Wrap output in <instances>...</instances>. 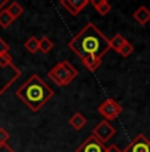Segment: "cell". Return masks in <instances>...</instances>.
<instances>
[{
  "label": "cell",
  "instance_id": "cell-7",
  "mask_svg": "<svg viewBox=\"0 0 150 152\" xmlns=\"http://www.w3.org/2000/svg\"><path fill=\"white\" fill-rule=\"evenodd\" d=\"M123 152H150V140L143 134H138Z\"/></svg>",
  "mask_w": 150,
  "mask_h": 152
},
{
  "label": "cell",
  "instance_id": "cell-22",
  "mask_svg": "<svg viewBox=\"0 0 150 152\" xmlns=\"http://www.w3.org/2000/svg\"><path fill=\"white\" fill-rule=\"evenodd\" d=\"M0 152H15V150L8 143H5V144H0Z\"/></svg>",
  "mask_w": 150,
  "mask_h": 152
},
{
  "label": "cell",
  "instance_id": "cell-15",
  "mask_svg": "<svg viewBox=\"0 0 150 152\" xmlns=\"http://www.w3.org/2000/svg\"><path fill=\"white\" fill-rule=\"evenodd\" d=\"M53 49V41H52L49 37H43L39 40V50L41 53L47 54Z\"/></svg>",
  "mask_w": 150,
  "mask_h": 152
},
{
  "label": "cell",
  "instance_id": "cell-6",
  "mask_svg": "<svg viewBox=\"0 0 150 152\" xmlns=\"http://www.w3.org/2000/svg\"><path fill=\"white\" fill-rule=\"evenodd\" d=\"M92 135L95 136L97 140H100L101 143L105 144L108 140H110L114 135H116V128L110 124V122L101 121L95 128H93Z\"/></svg>",
  "mask_w": 150,
  "mask_h": 152
},
{
  "label": "cell",
  "instance_id": "cell-19",
  "mask_svg": "<svg viewBox=\"0 0 150 152\" xmlns=\"http://www.w3.org/2000/svg\"><path fill=\"white\" fill-rule=\"evenodd\" d=\"M133 52H134V46L132 45V44L129 42V41H126V42L121 46V48L118 49V52H117V53L121 56V57H129V56L133 53Z\"/></svg>",
  "mask_w": 150,
  "mask_h": 152
},
{
  "label": "cell",
  "instance_id": "cell-23",
  "mask_svg": "<svg viewBox=\"0 0 150 152\" xmlns=\"http://www.w3.org/2000/svg\"><path fill=\"white\" fill-rule=\"evenodd\" d=\"M105 152H123V151L120 150L116 144H110L109 147H106V151H105Z\"/></svg>",
  "mask_w": 150,
  "mask_h": 152
},
{
  "label": "cell",
  "instance_id": "cell-4",
  "mask_svg": "<svg viewBox=\"0 0 150 152\" xmlns=\"http://www.w3.org/2000/svg\"><path fill=\"white\" fill-rule=\"evenodd\" d=\"M20 75H21V70L16 65L8 66V68L0 65V97L19 80Z\"/></svg>",
  "mask_w": 150,
  "mask_h": 152
},
{
  "label": "cell",
  "instance_id": "cell-13",
  "mask_svg": "<svg viewBox=\"0 0 150 152\" xmlns=\"http://www.w3.org/2000/svg\"><path fill=\"white\" fill-rule=\"evenodd\" d=\"M7 11L10 12L11 16L13 17V20H16L17 17L23 15V12H24V8H23L17 1H12V3H10V4H8Z\"/></svg>",
  "mask_w": 150,
  "mask_h": 152
},
{
  "label": "cell",
  "instance_id": "cell-18",
  "mask_svg": "<svg viewBox=\"0 0 150 152\" xmlns=\"http://www.w3.org/2000/svg\"><path fill=\"white\" fill-rule=\"evenodd\" d=\"M101 64H102V60H97V58H86V60L82 61V65L89 72H96L101 66Z\"/></svg>",
  "mask_w": 150,
  "mask_h": 152
},
{
  "label": "cell",
  "instance_id": "cell-21",
  "mask_svg": "<svg viewBox=\"0 0 150 152\" xmlns=\"http://www.w3.org/2000/svg\"><path fill=\"white\" fill-rule=\"evenodd\" d=\"M10 52V45L4 41V40L0 37V54H4Z\"/></svg>",
  "mask_w": 150,
  "mask_h": 152
},
{
  "label": "cell",
  "instance_id": "cell-11",
  "mask_svg": "<svg viewBox=\"0 0 150 152\" xmlns=\"http://www.w3.org/2000/svg\"><path fill=\"white\" fill-rule=\"evenodd\" d=\"M86 116H84V114L81 113H76L73 114L72 116L69 118V124L75 128L76 131H80L85 124H86Z\"/></svg>",
  "mask_w": 150,
  "mask_h": 152
},
{
  "label": "cell",
  "instance_id": "cell-5",
  "mask_svg": "<svg viewBox=\"0 0 150 152\" xmlns=\"http://www.w3.org/2000/svg\"><path fill=\"white\" fill-rule=\"evenodd\" d=\"M98 113L104 116V121L112 122L121 115L122 106L118 103V102L114 101V99L108 98L98 106Z\"/></svg>",
  "mask_w": 150,
  "mask_h": 152
},
{
  "label": "cell",
  "instance_id": "cell-16",
  "mask_svg": "<svg viewBox=\"0 0 150 152\" xmlns=\"http://www.w3.org/2000/svg\"><path fill=\"white\" fill-rule=\"evenodd\" d=\"M15 21L13 17L10 15V12L7 11V8L0 11V27L1 28H8L11 24Z\"/></svg>",
  "mask_w": 150,
  "mask_h": 152
},
{
  "label": "cell",
  "instance_id": "cell-20",
  "mask_svg": "<svg viewBox=\"0 0 150 152\" xmlns=\"http://www.w3.org/2000/svg\"><path fill=\"white\" fill-rule=\"evenodd\" d=\"M10 138H11L10 132H8L5 128L0 127V144H5V143L10 140Z\"/></svg>",
  "mask_w": 150,
  "mask_h": 152
},
{
  "label": "cell",
  "instance_id": "cell-3",
  "mask_svg": "<svg viewBox=\"0 0 150 152\" xmlns=\"http://www.w3.org/2000/svg\"><path fill=\"white\" fill-rule=\"evenodd\" d=\"M78 70L69 61H60L48 72V77L58 87L67 86L77 77Z\"/></svg>",
  "mask_w": 150,
  "mask_h": 152
},
{
  "label": "cell",
  "instance_id": "cell-17",
  "mask_svg": "<svg viewBox=\"0 0 150 152\" xmlns=\"http://www.w3.org/2000/svg\"><path fill=\"white\" fill-rule=\"evenodd\" d=\"M24 48L27 49L31 54H35L36 52H39V39H36L35 36L29 37L27 41L24 42Z\"/></svg>",
  "mask_w": 150,
  "mask_h": 152
},
{
  "label": "cell",
  "instance_id": "cell-24",
  "mask_svg": "<svg viewBox=\"0 0 150 152\" xmlns=\"http://www.w3.org/2000/svg\"><path fill=\"white\" fill-rule=\"evenodd\" d=\"M8 4H10V1H8V0H0V11L4 10V7H5V5H8Z\"/></svg>",
  "mask_w": 150,
  "mask_h": 152
},
{
  "label": "cell",
  "instance_id": "cell-1",
  "mask_svg": "<svg viewBox=\"0 0 150 152\" xmlns=\"http://www.w3.org/2000/svg\"><path fill=\"white\" fill-rule=\"evenodd\" d=\"M68 46L81 58V61L86 58L102 60V57L110 50L109 39L93 23H88L77 36L70 40Z\"/></svg>",
  "mask_w": 150,
  "mask_h": 152
},
{
  "label": "cell",
  "instance_id": "cell-12",
  "mask_svg": "<svg viewBox=\"0 0 150 152\" xmlns=\"http://www.w3.org/2000/svg\"><path fill=\"white\" fill-rule=\"evenodd\" d=\"M92 5L95 7V10L98 12L101 16H105V15H108L110 12V10H112V5H110V3H108L106 0H92Z\"/></svg>",
  "mask_w": 150,
  "mask_h": 152
},
{
  "label": "cell",
  "instance_id": "cell-14",
  "mask_svg": "<svg viewBox=\"0 0 150 152\" xmlns=\"http://www.w3.org/2000/svg\"><path fill=\"white\" fill-rule=\"evenodd\" d=\"M128 40L122 36V34H114L112 39H109V45H110V49H114L116 52H118V49L125 44Z\"/></svg>",
  "mask_w": 150,
  "mask_h": 152
},
{
  "label": "cell",
  "instance_id": "cell-10",
  "mask_svg": "<svg viewBox=\"0 0 150 152\" xmlns=\"http://www.w3.org/2000/svg\"><path fill=\"white\" fill-rule=\"evenodd\" d=\"M133 19L140 25H146L150 21V10L145 5H141L133 12Z\"/></svg>",
  "mask_w": 150,
  "mask_h": 152
},
{
  "label": "cell",
  "instance_id": "cell-2",
  "mask_svg": "<svg viewBox=\"0 0 150 152\" xmlns=\"http://www.w3.org/2000/svg\"><path fill=\"white\" fill-rule=\"evenodd\" d=\"M16 95L31 111L37 113L44 104L53 97V90L48 86L37 74H32L19 89Z\"/></svg>",
  "mask_w": 150,
  "mask_h": 152
},
{
  "label": "cell",
  "instance_id": "cell-8",
  "mask_svg": "<svg viewBox=\"0 0 150 152\" xmlns=\"http://www.w3.org/2000/svg\"><path fill=\"white\" fill-rule=\"evenodd\" d=\"M106 151V145L97 140L93 135L88 136L84 140V143L77 148L76 152H105Z\"/></svg>",
  "mask_w": 150,
  "mask_h": 152
},
{
  "label": "cell",
  "instance_id": "cell-9",
  "mask_svg": "<svg viewBox=\"0 0 150 152\" xmlns=\"http://www.w3.org/2000/svg\"><path fill=\"white\" fill-rule=\"evenodd\" d=\"M60 4L65 8L72 16H76L89 4V0H61Z\"/></svg>",
  "mask_w": 150,
  "mask_h": 152
}]
</instances>
